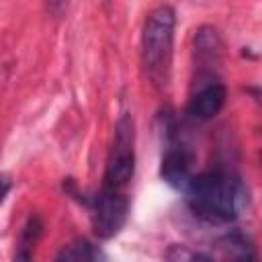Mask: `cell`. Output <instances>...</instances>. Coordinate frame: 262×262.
I'll list each match as a JSON object with an SVG mask.
<instances>
[{"label": "cell", "mask_w": 262, "mask_h": 262, "mask_svg": "<svg viewBox=\"0 0 262 262\" xmlns=\"http://www.w3.org/2000/svg\"><path fill=\"white\" fill-rule=\"evenodd\" d=\"M182 192L190 213L215 225L235 221L248 196L242 178L227 170H205L192 174Z\"/></svg>", "instance_id": "1"}, {"label": "cell", "mask_w": 262, "mask_h": 262, "mask_svg": "<svg viewBox=\"0 0 262 262\" xmlns=\"http://www.w3.org/2000/svg\"><path fill=\"white\" fill-rule=\"evenodd\" d=\"M174 29L176 12L170 4L151 8L141 29V66L147 80L164 88L170 82L172 57H174Z\"/></svg>", "instance_id": "2"}, {"label": "cell", "mask_w": 262, "mask_h": 262, "mask_svg": "<svg viewBox=\"0 0 262 262\" xmlns=\"http://www.w3.org/2000/svg\"><path fill=\"white\" fill-rule=\"evenodd\" d=\"M113 143L106 154L102 188L127 192L135 174V123L129 113H125L113 129Z\"/></svg>", "instance_id": "3"}, {"label": "cell", "mask_w": 262, "mask_h": 262, "mask_svg": "<svg viewBox=\"0 0 262 262\" xmlns=\"http://www.w3.org/2000/svg\"><path fill=\"white\" fill-rule=\"evenodd\" d=\"M86 205L90 211V225L94 235L98 239H111L125 227L131 201L127 192L100 186V190H96L86 201Z\"/></svg>", "instance_id": "4"}, {"label": "cell", "mask_w": 262, "mask_h": 262, "mask_svg": "<svg viewBox=\"0 0 262 262\" xmlns=\"http://www.w3.org/2000/svg\"><path fill=\"white\" fill-rule=\"evenodd\" d=\"M225 100H227L225 84L211 70H203L196 76L192 92L188 96L186 117L196 123L211 121L213 117H217L221 113V108L225 106Z\"/></svg>", "instance_id": "5"}, {"label": "cell", "mask_w": 262, "mask_h": 262, "mask_svg": "<svg viewBox=\"0 0 262 262\" xmlns=\"http://www.w3.org/2000/svg\"><path fill=\"white\" fill-rule=\"evenodd\" d=\"M192 160H194L192 151L184 143H178L172 133H168V145L160 162L162 180L176 190H184V186L192 176Z\"/></svg>", "instance_id": "6"}, {"label": "cell", "mask_w": 262, "mask_h": 262, "mask_svg": "<svg viewBox=\"0 0 262 262\" xmlns=\"http://www.w3.org/2000/svg\"><path fill=\"white\" fill-rule=\"evenodd\" d=\"M221 49V41L215 29L211 27H201L194 35V55L201 63H211L213 59H217Z\"/></svg>", "instance_id": "7"}, {"label": "cell", "mask_w": 262, "mask_h": 262, "mask_svg": "<svg viewBox=\"0 0 262 262\" xmlns=\"http://www.w3.org/2000/svg\"><path fill=\"white\" fill-rule=\"evenodd\" d=\"M219 248L223 250V254L227 258H233V260H250V258H256V252H254V246L252 242L239 233V231H229L225 233L221 239H219Z\"/></svg>", "instance_id": "8"}, {"label": "cell", "mask_w": 262, "mask_h": 262, "mask_svg": "<svg viewBox=\"0 0 262 262\" xmlns=\"http://www.w3.org/2000/svg\"><path fill=\"white\" fill-rule=\"evenodd\" d=\"M98 258H104V254L92 244L88 242L86 237H78L70 244H66L57 254H55V260H76V262H86V260H98Z\"/></svg>", "instance_id": "9"}, {"label": "cell", "mask_w": 262, "mask_h": 262, "mask_svg": "<svg viewBox=\"0 0 262 262\" xmlns=\"http://www.w3.org/2000/svg\"><path fill=\"white\" fill-rule=\"evenodd\" d=\"M41 231H43V223H41V219H39L37 215H31V217L27 219V223L23 225V229H20V239H18V248H20V252L16 254V258H25V260L31 258V252H33L35 244L39 242Z\"/></svg>", "instance_id": "10"}, {"label": "cell", "mask_w": 262, "mask_h": 262, "mask_svg": "<svg viewBox=\"0 0 262 262\" xmlns=\"http://www.w3.org/2000/svg\"><path fill=\"white\" fill-rule=\"evenodd\" d=\"M166 258L170 260H211V256L188 250L186 246H170V250L166 252Z\"/></svg>", "instance_id": "11"}, {"label": "cell", "mask_w": 262, "mask_h": 262, "mask_svg": "<svg viewBox=\"0 0 262 262\" xmlns=\"http://www.w3.org/2000/svg\"><path fill=\"white\" fill-rule=\"evenodd\" d=\"M70 0H45V6H47V12L53 14V16H61L68 8Z\"/></svg>", "instance_id": "12"}, {"label": "cell", "mask_w": 262, "mask_h": 262, "mask_svg": "<svg viewBox=\"0 0 262 262\" xmlns=\"http://www.w3.org/2000/svg\"><path fill=\"white\" fill-rule=\"evenodd\" d=\"M10 190H12V180L6 174H0V205L6 201V196H8Z\"/></svg>", "instance_id": "13"}]
</instances>
